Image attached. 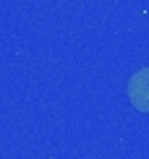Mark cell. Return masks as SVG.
<instances>
[{"instance_id": "obj_1", "label": "cell", "mask_w": 149, "mask_h": 159, "mask_svg": "<svg viewBox=\"0 0 149 159\" xmlns=\"http://www.w3.org/2000/svg\"><path fill=\"white\" fill-rule=\"evenodd\" d=\"M126 94H128V102L133 104V110L149 112V68H139L128 78Z\"/></svg>"}]
</instances>
